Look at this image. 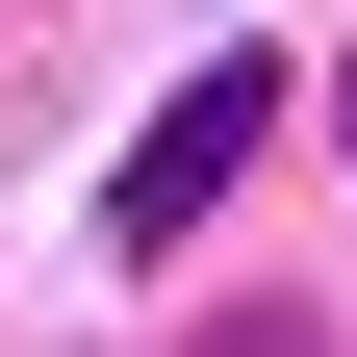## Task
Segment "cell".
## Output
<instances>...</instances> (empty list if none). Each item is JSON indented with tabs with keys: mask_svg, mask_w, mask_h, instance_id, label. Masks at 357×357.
Wrapping results in <instances>:
<instances>
[{
	"mask_svg": "<svg viewBox=\"0 0 357 357\" xmlns=\"http://www.w3.org/2000/svg\"><path fill=\"white\" fill-rule=\"evenodd\" d=\"M255 128H281V52H204V77L153 102V128H128V178H102V230H128V255H178V230H204V204L255 178Z\"/></svg>",
	"mask_w": 357,
	"mask_h": 357,
	"instance_id": "6da1fadb",
	"label": "cell"
},
{
	"mask_svg": "<svg viewBox=\"0 0 357 357\" xmlns=\"http://www.w3.org/2000/svg\"><path fill=\"white\" fill-rule=\"evenodd\" d=\"M332 128H357V52H332Z\"/></svg>",
	"mask_w": 357,
	"mask_h": 357,
	"instance_id": "7a4b0ae2",
	"label": "cell"
}]
</instances>
